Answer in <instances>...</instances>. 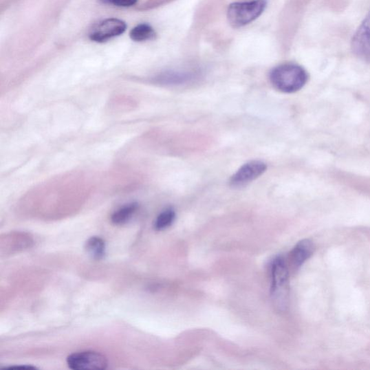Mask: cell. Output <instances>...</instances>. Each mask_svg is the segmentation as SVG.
<instances>
[{"instance_id": "6da1fadb", "label": "cell", "mask_w": 370, "mask_h": 370, "mask_svg": "<svg viewBox=\"0 0 370 370\" xmlns=\"http://www.w3.org/2000/svg\"><path fill=\"white\" fill-rule=\"evenodd\" d=\"M305 69L296 64H283L274 68L270 80L277 90L292 94L302 89L307 82Z\"/></svg>"}, {"instance_id": "7a4b0ae2", "label": "cell", "mask_w": 370, "mask_h": 370, "mask_svg": "<svg viewBox=\"0 0 370 370\" xmlns=\"http://www.w3.org/2000/svg\"><path fill=\"white\" fill-rule=\"evenodd\" d=\"M272 296L280 309L287 307L290 295V273L285 260L281 257L274 260L272 269Z\"/></svg>"}, {"instance_id": "3957f363", "label": "cell", "mask_w": 370, "mask_h": 370, "mask_svg": "<svg viewBox=\"0 0 370 370\" xmlns=\"http://www.w3.org/2000/svg\"><path fill=\"white\" fill-rule=\"evenodd\" d=\"M266 6V0L233 3L228 9V21L234 28L245 26L261 17Z\"/></svg>"}, {"instance_id": "277c9868", "label": "cell", "mask_w": 370, "mask_h": 370, "mask_svg": "<svg viewBox=\"0 0 370 370\" xmlns=\"http://www.w3.org/2000/svg\"><path fill=\"white\" fill-rule=\"evenodd\" d=\"M67 363L70 369H106L108 360L102 353L85 351L74 353L68 356Z\"/></svg>"}, {"instance_id": "5b68a950", "label": "cell", "mask_w": 370, "mask_h": 370, "mask_svg": "<svg viewBox=\"0 0 370 370\" xmlns=\"http://www.w3.org/2000/svg\"><path fill=\"white\" fill-rule=\"evenodd\" d=\"M126 23L122 20L108 19L98 24L89 36L94 41L102 43L122 35L126 31Z\"/></svg>"}, {"instance_id": "8992f818", "label": "cell", "mask_w": 370, "mask_h": 370, "mask_svg": "<svg viewBox=\"0 0 370 370\" xmlns=\"http://www.w3.org/2000/svg\"><path fill=\"white\" fill-rule=\"evenodd\" d=\"M266 164L261 161L250 162L241 166L232 177V186L243 187L261 176L266 171Z\"/></svg>"}, {"instance_id": "52a82bcc", "label": "cell", "mask_w": 370, "mask_h": 370, "mask_svg": "<svg viewBox=\"0 0 370 370\" xmlns=\"http://www.w3.org/2000/svg\"><path fill=\"white\" fill-rule=\"evenodd\" d=\"M351 47L359 58L370 61V12L353 36Z\"/></svg>"}, {"instance_id": "ba28073f", "label": "cell", "mask_w": 370, "mask_h": 370, "mask_svg": "<svg viewBox=\"0 0 370 370\" xmlns=\"http://www.w3.org/2000/svg\"><path fill=\"white\" fill-rule=\"evenodd\" d=\"M315 246L309 239H303L296 245L290 253V259L294 268H300L314 252Z\"/></svg>"}, {"instance_id": "9c48e42d", "label": "cell", "mask_w": 370, "mask_h": 370, "mask_svg": "<svg viewBox=\"0 0 370 370\" xmlns=\"http://www.w3.org/2000/svg\"><path fill=\"white\" fill-rule=\"evenodd\" d=\"M85 250L96 261L104 259L106 254V243L105 240L99 237H91L85 244Z\"/></svg>"}, {"instance_id": "30bf717a", "label": "cell", "mask_w": 370, "mask_h": 370, "mask_svg": "<svg viewBox=\"0 0 370 370\" xmlns=\"http://www.w3.org/2000/svg\"><path fill=\"white\" fill-rule=\"evenodd\" d=\"M137 203L127 204L113 212L111 221L116 225H123L129 221L138 209Z\"/></svg>"}, {"instance_id": "8fae6325", "label": "cell", "mask_w": 370, "mask_h": 370, "mask_svg": "<svg viewBox=\"0 0 370 370\" xmlns=\"http://www.w3.org/2000/svg\"><path fill=\"white\" fill-rule=\"evenodd\" d=\"M156 34L153 28L149 24H140L133 28L130 36L135 41H146L154 39Z\"/></svg>"}, {"instance_id": "7c38bea8", "label": "cell", "mask_w": 370, "mask_h": 370, "mask_svg": "<svg viewBox=\"0 0 370 370\" xmlns=\"http://www.w3.org/2000/svg\"><path fill=\"white\" fill-rule=\"evenodd\" d=\"M176 218V213L173 208H167L162 211L156 218L154 227L156 230L162 231L167 229L173 224Z\"/></svg>"}, {"instance_id": "4fadbf2b", "label": "cell", "mask_w": 370, "mask_h": 370, "mask_svg": "<svg viewBox=\"0 0 370 370\" xmlns=\"http://www.w3.org/2000/svg\"><path fill=\"white\" fill-rule=\"evenodd\" d=\"M192 76L187 74L176 72H166L155 78L156 82L161 84L173 85L186 82L191 79Z\"/></svg>"}, {"instance_id": "5bb4252c", "label": "cell", "mask_w": 370, "mask_h": 370, "mask_svg": "<svg viewBox=\"0 0 370 370\" xmlns=\"http://www.w3.org/2000/svg\"><path fill=\"white\" fill-rule=\"evenodd\" d=\"M101 1L107 4L126 8L135 6L138 0H101Z\"/></svg>"}, {"instance_id": "9a60e30c", "label": "cell", "mask_w": 370, "mask_h": 370, "mask_svg": "<svg viewBox=\"0 0 370 370\" xmlns=\"http://www.w3.org/2000/svg\"><path fill=\"white\" fill-rule=\"evenodd\" d=\"M3 369H36L37 368L32 365H18L10 366L3 368Z\"/></svg>"}]
</instances>
